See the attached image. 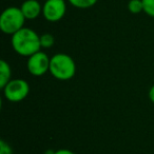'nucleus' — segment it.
Wrapping results in <instances>:
<instances>
[{"mask_svg":"<svg viewBox=\"0 0 154 154\" xmlns=\"http://www.w3.org/2000/svg\"><path fill=\"white\" fill-rule=\"evenodd\" d=\"M12 47L20 56L30 57L40 51V36L29 28H22L12 35Z\"/></svg>","mask_w":154,"mask_h":154,"instance_id":"nucleus-1","label":"nucleus"},{"mask_svg":"<svg viewBox=\"0 0 154 154\" xmlns=\"http://www.w3.org/2000/svg\"><path fill=\"white\" fill-rule=\"evenodd\" d=\"M50 73L58 80L64 82L72 79L76 74V63L68 54H55L53 57H51Z\"/></svg>","mask_w":154,"mask_h":154,"instance_id":"nucleus-2","label":"nucleus"},{"mask_svg":"<svg viewBox=\"0 0 154 154\" xmlns=\"http://www.w3.org/2000/svg\"><path fill=\"white\" fill-rule=\"evenodd\" d=\"M26 20L20 8L10 7L5 9L0 16V30L5 34L14 35L24 28Z\"/></svg>","mask_w":154,"mask_h":154,"instance_id":"nucleus-3","label":"nucleus"},{"mask_svg":"<svg viewBox=\"0 0 154 154\" xmlns=\"http://www.w3.org/2000/svg\"><path fill=\"white\" fill-rule=\"evenodd\" d=\"M5 97L11 103H19L23 100L30 92V86L28 82L21 78L11 79L9 84L2 89Z\"/></svg>","mask_w":154,"mask_h":154,"instance_id":"nucleus-4","label":"nucleus"},{"mask_svg":"<svg viewBox=\"0 0 154 154\" xmlns=\"http://www.w3.org/2000/svg\"><path fill=\"white\" fill-rule=\"evenodd\" d=\"M66 12L64 0H45L42 5V15L50 22H57L63 18Z\"/></svg>","mask_w":154,"mask_h":154,"instance_id":"nucleus-5","label":"nucleus"},{"mask_svg":"<svg viewBox=\"0 0 154 154\" xmlns=\"http://www.w3.org/2000/svg\"><path fill=\"white\" fill-rule=\"evenodd\" d=\"M50 61L51 58H49L45 53L39 51L29 57L26 68L33 76H42L50 71Z\"/></svg>","mask_w":154,"mask_h":154,"instance_id":"nucleus-6","label":"nucleus"},{"mask_svg":"<svg viewBox=\"0 0 154 154\" xmlns=\"http://www.w3.org/2000/svg\"><path fill=\"white\" fill-rule=\"evenodd\" d=\"M26 20H34L42 13V7L37 0H26L20 7Z\"/></svg>","mask_w":154,"mask_h":154,"instance_id":"nucleus-7","label":"nucleus"},{"mask_svg":"<svg viewBox=\"0 0 154 154\" xmlns=\"http://www.w3.org/2000/svg\"><path fill=\"white\" fill-rule=\"evenodd\" d=\"M12 77V70L10 64L5 60L0 61V88L3 89L9 82L11 80Z\"/></svg>","mask_w":154,"mask_h":154,"instance_id":"nucleus-8","label":"nucleus"},{"mask_svg":"<svg viewBox=\"0 0 154 154\" xmlns=\"http://www.w3.org/2000/svg\"><path fill=\"white\" fill-rule=\"evenodd\" d=\"M69 3L77 9H89L97 3L98 0H68Z\"/></svg>","mask_w":154,"mask_h":154,"instance_id":"nucleus-9","label":"nucleus"},{"mask_svg":"<svg viewBox=\"0 0 154 154\" xmlns=\"http://www.w3.org/2000/svg\"><path fill=\"white\" fill-rule=\"evenodd\" d=\"M128 10L132 14H139L143 11V0H130L128 3Z\"/></svg>","mask_w":154,"mask_h":154,"instance_id":"nucleus-10","label":"nucleus"},{"mask_svg":"<svg viewBox=\"0 0 154 154\" xmlns=\"http://www.w3.org/2000/svg\"><path fill=\"white\" fill-rule=\"evenodd\" d=\"M54 43H55V38H54L53 35L45 33V34L40 36V45L41 48H43V49H50V48L53 47Z\"/></svg>","mask_w":154,"mask_h":154,"instance_id":"nucleus-11","label":"nucleus"},{"mask_svg":"<svg viewBox=\"0 0 154 154\" xmlns=\"http://www.w3.org/2000/svg\"><path fill=\"white\" fill-rule=\"evenodd\" d=\"M143 12L148 16L154 18V0H143Z\"/></svg>","mask_w":154,"mask_h":154,"instance_id":"nucleus-12","label":"nucleus"},{"mask_svg":"<svg viewBox=\"0 0 154 154\" xmlns=\"http://www.w3.org/2000/svg\"><path fill=\"white\" fill-rule=\"evenodd\" d=\"M0 154H13L12 148L5 140H0Z\"/></svg>","mask_w":154,"mask_h":154,"instance_id":"nucleus-13","label":"nucleus"},{"mask_svg":"<svg viewBox=\"0 0 154 154\" xmlns=\"http://www.w3.org/2000/svg\"><path fill=\"white\" fill-rule=\"evenodd\" d=\"M55 154H75V153L68 149H59L57 151H55Z\"/></svg>","mask_w":154,"mask_h":154,"instance_id":"nucleus-14","label":"nucleus"},{"mask_svg":"<svg viewBox=\"0 0 154 154\" xmlns=\"http://www.w3.org/2000/svg\"><path fill=\"white\" fill-rule=\"evenodd\" d=\"M149 99L154 103V85L150 88V90H149Z\"/></svg>","mask_w":154,"mask_h":154,"instance_id":"nucleus-15","label":"nucleus"},{"mask_svg":"<svg viewBox=\"0 0 154 154\" xmlns=\"http://www.w3.org/2000/svg\"><path fill=\"white\" fill-rule=\"evenodd\" d=\"M45 154H55V151H54V150H47V151L45 152Z\"/></svg>","mask_w":154,"mask_h":154,"instance_id":"nucleus-16","label":"nucleus"}]
</instances>
